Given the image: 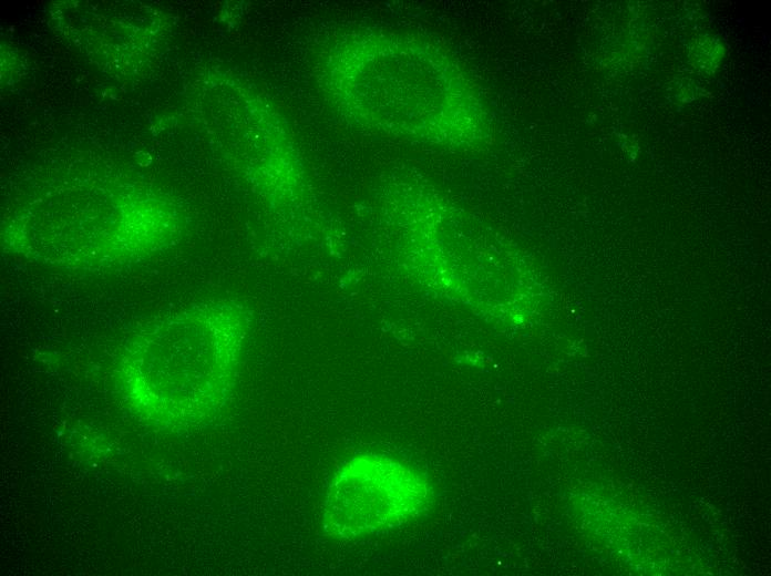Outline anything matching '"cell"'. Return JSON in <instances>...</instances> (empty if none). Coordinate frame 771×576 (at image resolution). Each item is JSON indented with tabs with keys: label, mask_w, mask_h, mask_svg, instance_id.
Wrapping results in <instances>:
<instances>
[{
	"label": "cell",
	"mask_w": 771,
	"mask_h": 576,
	"mask_svg": "<svg viewBox=\"0 0 771 576\" xmlns=\"http://www.w3.org/2000/svg\"><path fill=\"white\" fill-rule=\"evenodd\" d=\"M432 501L431 484L417 469L382 454H359L330 480L321 525L328 537L351 541L409 523Z\"/></svg>",
	"instance_id": "6da1fadb"
}]
</instances>
